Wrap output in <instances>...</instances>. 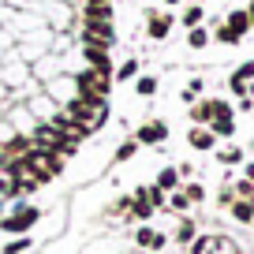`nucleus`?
<instances>
[{
  "instance_id": "1",
  "label": "nucleus",
  "mask_w": 254,
  "mask_h": 254,
  "mask_svg": "<svg viewBox=\"0 0 254 254\" xmlns=\"http://www.w3.org/2000/svg\"><path fill=\"white\" fill-rule=\"evenodd\" d=\"M38 221H41V209H38V206H26V202H19L11 213H4V221H0V232H4V236H30Z\"/></svg>"
},
{
  "instance_id": "2",
  "label": "nucleus",
  "mask_w": 254,
  "mask_h": 254,
  "mask_svg": "<svg viewBox=\"0 0 254 254\" xmlns=\"http://www.w3.org/2000/svg\"><path fill=\"white\" fill-rule=\"evenodd\" d=\"M165 138H168V124H165V120H150V124H142L135 131L138 146H165Z\"/></svg>"
},
{
  "instance_id": "3",
  "label": "nucleus",
  "mask_w": 254,
  "mask_h": 254,
  "mask_svg": "<svg viewBox=\"0 0 254 254\" xmlns=\"http://www.w3.org/2000/svg\"><path fill=\"white\" fill-rule=\"evenodd\" d=\"M165 243H168L165 232L150 228V224H138V228H135V247H142V251H161Z\"/></svg>"
},
{
  "instance_id": "4",
  "label": "nucleus",
  "mask_w": 254,
  "mask_h": 254,
  "mask_svg": "<svg viewBox=\"0 0 254 254\" xmlns=\"http://www.w3.org/2000/svg\"><path fill=\"white\" fill-rule=\"evenodd\" d=\"M187 142H190V150H198V153H209V150L217 146V138H213V131H209V127H190Z\"/></svg>"
},
{
  "instance_id": "5",
  "label": "nucleus",
  "mask_w": 254,
  "mask_h": 254,
  "mask_svg": "<svg viewBox=\"0 0 254 254\" xmlns=\"http://www.w3.org/2000/svg\"><path fill=\"white\" fill-rule=\"evenodd\" d=\"M0 150H4V157H23V153H30L34 146H30V135H11L8 142H0Z\"/></svg>"
},
{
  "instance_id": "6",
  "label": "nucleus",
  "mask_w": 254,
  "mask_h": 254,
  "mask_svg": "<svg viewBox=\"0 0 254 254\" xmlns=\"http://www.w3.org/2000/svg\"><path fill=\"white\" fill-rule=\"evenodd\" d=\"M135 198H146L153 209H161V206L168 202V194L157 187V183H142V187H135Z\"/></svg>"
},
{
  "instance_id": "7",
  "label": "nucleus",
  "mask_w": 254,
  "mask_h": 254,
  "mask_svg": "<svg viewBox=\"0 0 254 254\" xmlns=\"http://www.w3.org/2000/svg\"><path fill=\"white\" fill-rule=\"evenodd\" d=\"M153 183H157V187L165 190V194H172V190H180V187H183V180H180V168H176V165L161 168V176H157V180H153Z\"/></svg>"
},
{
  "instance_id": "8",
  "label": "nucleus",
  "mask_w": 254,
  "mask_h": 254,
  "mask_svg": "<svg viewBox=\"0 0 254 254\" xmlns=\"http://www.w3.org/2000/svg\"><path fill=\"white\" fill-rule=\"evenodd\" d=\"M228 213H232V221L251 224V221H254V202H251V198H236V202L228 206Z\"/></svg>"
},
{
  "instance_id": "9",
  "label": "nucleus",
  "mask_w": 254,
  "mask_h": 254,
  "mask_svg": "<svg viewBox=\"0 0 254 254\" xmlns=\"http://www.w3.org/2000/svg\"><path fill=\"white\" fill-rule=\"evenodd\" d=\"M153 213H157V209H153L146 198H131V209H127V221H138V224H146Z\"/></svg>"
},
{
  "instance_id": "10",
  "label": "nucleus",
  "mask_w": 254,
  "mask_h": 254,
  "mask_svg": "<svg viewBox=\"0 0 254 254\" xmlns=\"http://www.w3.org/2000/svg\"><path fill=\"white\" fill-rule=\"evenodd\" d=\"M190 120H194V127H206L209 120H213V97H206V101H194V109H190Z\"/></svg>"
},
{
  "instance_id": "11",
  "label": "nucleus",
  "mask_w": 254,
  "mask_h": 254,
  "mask_svg": "<svg viewBox=\"0 0 254 254\" xmlns=\"http://www.w3.org/2000/svg\"><path fill=\"white\" fill-rule=\"evenodd\" d=\"M86 41L112 45V23H86Z\"/></svg>"
},
{
  "instance_id": "12",
  "label": "nucleus",
  "mask_w": 254,
  "mask_h": 254,
  "mask_svg": "<svg viewBox=\"0 0 254 254\" xmlns=\"http://www.w3.org/2000/svg\"><path fill=\"white\" fill-rule=\"evenodd\" d=\"M168 30H172V15H150V23H146L150 38H168Z\"/></svg>"
},
{
  "instance_id": "13",
  "label": "nucleus",
  "mask_w": 254,
  "mask_h": 254,
  "mask_svg": "<svg viewBox=\"0 0 254 254\" xmlns=\"http://www.w3.org/2000/svg\"><path fill=\"white\" fill-rule=\"evenodd\" d=\"M194 236H198V224H194V221H190V217H183V221L180 224H176V232H172V239H176V243H190V239H194Z\"/></svg>"
},
{
  "instance_id": "14",
  "label": "nucleus",
  "mask_w": 254,
  "mask_h": 254,
  "mask_svg": "<svg viewBox=\"0 0 254 254\" xmlns=\"http://www.w3.org/2000/svg\"><path fill=\"white\" fill-rule=\"evenodd\" d=\"M206 127L213 131V138H232L236 135V120H224V116H213Z\"/></svg>"
},
{
  "instance_id": "15",
  "label": "nucleus",
  "mask_w": 254,
  "mask_h": 254,
  "mask_svg": "<svg viewBox=\"0 0 254 254\" xmlns=\"http://www.w3.org/2000/svg\"><path fill=\"white\" fill-rule=\"evenodd\" d=\"M135 153H138V142H135V138H124V142L112 150V165H124V161H131Z\"/></svg>"
},
{
  "instance_id": "16",
  "label": "nucleus",
  "mask_w": 254,
  "mask_h": 254,
  "mask_svg": "<svg viewBox=\"0 0 254 254\" xmlns=\"http://www.w3.org/2000/svg\"><path fill=\"white\" fill-rule=\"evenodd\" d=\"M228 30H232V34H239V38L251 30V19H247V11H243V8H236V11L228 15Z\"/></svg>"
},
{
  "instance_id": "17",
  "label": "nucleus",
  "mask_w": 254,
  "mask_h": 254,
  "mask_svg": "<svg viewBox=\"0 0 254 254\" xmlns=\"http://www.w3.org/2000/svg\"><path fill=\"white\" fill-rule=\"evenodd\" d=\"M217 161H221L224 168L243 165V150H239V146H224V150H217Z\"/></svg>"
},
{
  "instance_id": "18",
  "label": "nucleus",
  "mask_w": 254,
  "mask_h": 254,
  "mask_svg": "<svg viewBox=\"0 0 254 254\" xmlns=\"http://www.w3.org/2000/svg\"><path fill=\"white\" fill-rule=\"evenodd\" d=\"M109 19H112L109 4H90V8H86V23H109Z\"/></svg>"
},
{
  "instance_id": "19",
  "label": "nucleus",
  "mask_w": 254,
  "mask_h": 254,
  "mask_svg": "<svg viewBox=\"0 0 254 254\" xmlns=\"http://www.w3.org/2000/svg\"><path fill=\"white\" fill-rule=\"evenodd\" d=\"M180 190H183V198H187L190 206L206 202V187H202V183H187V187H180Z\"/></svg>"
},
{
  "instance_id": "20",
  "label": "nucleus",
  "mask_w": 254,
  "mask_h": 254,
  "mask_svg": "<svg viewBox=\"0 0 254 254\" xmlns=\"http://www.w3.org/2000/svg\"><path fill=\"white\" fill-rule=\"evenodd\" d=\"M157 86L161 82L153 79V75H142V79L135 82V90H138V97H150V94H157Z\"/></svg>"
},
{
  "instance_id": "21",
  "label": "nucleus",
  "mask_w": 254,
  "mask_h": 254,
  "mask_svg": "<svg viewBox=\"0 0 254 254\" xmlns=\"http://www.w3.org/2000/svg\"><path fill=\"white\" fill-rule=\"evenodd\" d=\"M30 247H34V239H30V236H15L8 247H4V254H23V251H30Z\"/></svg>"
},
{
  "instance_id": "22",
  "label": "nucleus",
  "mask_w": 254,
  "mask_h": 254,
  "mask_svg": "<svg viewBox=\"0 0 254 254\" xmlns=\"http://www.w3.org/2000/svg\"><path fill=\"white\" fill-rule=\"evenodd\" d=\"M168 209H172V213H187L190 209V202L183 198V190H172V194H168Z\"/></svg>"
},
{
  "instance_id": "23",
  "label": "nucleus",
  "mask_w": 254,
  "mask_h": 254,
  "mask_svg": "<svg viewBox=\"0 0 254 254\" xmlns=\"http://www.w3.org/2000/svg\"><path fill=\"white\" fill-rule=\"evenodd\" d=\"M135 75H138V64H135V60H124V64H120V67H116V79H120V82L135 79Z\"/></svg>"
},
{
  "instance_id": "24",
  "label": "nucleus",
  "mask_w": 254,
  "mask_h": 254,
  "mask_svg": "<svg viewBox=\"0 0 254 254\" xmlns=\"http://www.w3.org/2000/svg\"><path fill=\"white\" fill-rule=\"evenodd\" d=\"M187 41H190V49H206V45H209V30H202V26H194Z\"/></svg>"
},
{
  "instance_id": "25",
  "label": "nucleus",
  "mask_w": 254,
  "mask_h": 254,
  "mask_svg": "<svg viewBox=\"0 0 254 254\" xmlns=\"http://www.w3.org/2000/svg\"><path fill=\"white\" fill-rule=\"evenodd\" d=\"M232 194H236V198H251V202H254V183H251V180H236Z\"/></svg>"
},
{
  "instance_id": "26",
  "label": "nucleus",
  "mask_w": 254,
  "mask_h": 254,
  "mask_svg": "<svg viewBox=\"0 0 254 254\" xmlns=\"http://www.w3.org/2000/svg\"><path fill=\"white\" fill-rule=\"evenodd\" d=\"M187 247H190L187 254H209V236H194Z\"/></svg>"
},
{
  "instance_id": "27",
  "label": "nucleus",
  "mask_w": 254,
  "mask_h": 254,
  "mask_svg": "<svg viewBox=\"0 0 254 254\" xmlns=\"http://www.w3.org/2000/svg\"><path fill=\"white\" fill-rule=\"evenodd\" d=\"M198 23H202V8L194 4V8H187V11H183V26H190V30H194Z\"/></svg>"
},
{
  "instance_id": "28",
  "label": "nucleus",
  "mask_w": 254,
  "mask_h": 254,
  "mask_svg": "<svg viewBox=\"0 0 254 254\" xmlns=\"http://www.w3.org/2000/svg\"><path fill=\"white\" fill-rule=\"evenodd\" d=\"M127 209H131V198L124 194V198H116V202L109 206V217H116V213H124V217H127Z\"/></svg>"
},
{
  "instance_id": "29",
  "label": "nucleus",
  "mask_w": 254,
  "mask_h": 254,
  "mask_svg": "<svg viewBox=\"0 0 254 254\" xmlns=\"http://www.w3.org/2000/svg\"><path fill=\"white\" fill-rule=\"evenodd\" d=\"M232 75H236V79H243V82H254V64H239Z\"/></svg>"
},
{
  "instance_id": "30",
  "label": "nucleus",
  "mask_w": 254,
  "mask_h": 254,
  "mask_svg": "<svg viewBox=\"0 0 254 254\" xmlns=\"http://www.w3.org/2000/svg\"><path fill=\"white\" fill-rule=\"evenodd\" d=\"M217 38H221L224 45H236V41H239V34H232L228 26H221V30H217Z\"/></svg>"
},
{
  "instance_id": "31",
  "label": "nucleus",
  "mask_w": 254,
  "mask_h": 254,
  "mask_svg": "<svg viewBox=\"0 0 254 254\" xmlns=\"http://www.w3.org/2000/svg\"><path fill=\"white\" fill-rule=\"evenodd\" d=\"M243 180L254 183V161H243Z\"/></svg>"
},
{
  "instance_id": "32",
  "label": "nucleus",
  "mask_w": 254,
  "mask_h": 254,
  "mask_svg": "<svg viewBox=\"0 0 254 254\" xmlns=\"http://www.w3.org/2000/svg\"><path fill=\"white\" fill-rule=\"evenodd\" d=\"M247 19H251V26H254V4H251V8H247Z\"/></svg>"
},
{
  "instance_id": "33",
  "label": "nucleus",
  "mask_w": 254,
  "mask_h": 254,
  "mask_svg": "<svg viewBox=\"0 0 254 254\" xmlns=\"http://www.w3.org/2000/svg\"><path fill=\"white\" fill-rule=\"evenodd\" d=\"M4 165H8V157H4V150H0V172H4Z\"/></svg>"
},
{
  "instance_id": "34",
  "label": "nucleus",
  "mask_w": 254,
  "mask_h": 254,
  "mask_svg": "<svg viewBox=\"0 0 254 254\" xmlns=\"http://www.w3.org/2000/svg\"><path fill=\"white\" fill-rule=\"evenodd\" d=\"M4 213H8V209H4V202H0V221H4Z\"/></svg>"
},
{
  "instance_id": "35",
  "label": "nucleus",
  "mask_w": 254,
  "mask_h": 254,
  "mask_svg": "<svg viewBox=\"0 0 254 254\" xmlns=\"http://www.w3.org/2000/svg\"><path fill=\"white\" fill-rule=\"evenodd\" d=\"M90 4H109V0H90Z\"/></svg>"
},
{
  "instance_id": "36",
  "label": "nucleus",
  "mask_w": 254,
  "mask_h": 254,
  "mask_svg": "<svg viewBox=\"0 0 254 254\" xmlns=\"http://www.w3.org/2000/svg\"><path fill=\"white\" fill-rule=\"evenodd\" d=\"M165 4H180V0H165Z\"/></svg>"
},
{
  "instance_id": "37",
  "label": "nucleus",
  "mask_w": 254,
  "mask_h": 254,
  "mask_svg": "<svg viewBox=\"0 0 254 254\" xmlns=\"http://www.w3.org/2000/svg\"><path fill=\"white\" fill-rule=\"evenodd\" d=\"M232 254H243V251H232Z\"/></svg>"
}]
</instances>
